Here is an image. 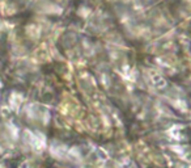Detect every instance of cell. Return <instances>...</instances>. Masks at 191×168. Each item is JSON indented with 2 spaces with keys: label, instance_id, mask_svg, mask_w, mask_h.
Returning <instances> with one entry per match:
<instances>
[{
  "label": "cell",
  "instance_id": "obj_1",
  "mask_svg": "<svg viewBox=\"0 0 191 168\" xmlns=\"http://www.w3.org/2000/svg\"><path fill=\"white\" fill-rule=\"evenodd\" d=\"M17 164H18V160H9V162H8V168H16L17 167Z\"/></svg>",
  "mask_w": 191,
  "mask_h": 168
},
{
  "label": "cell",
  "instance_id": "obj_2",
  "mask_svg": "<svg viewBox=\"0 0 191 168\" xmlns=\"http://www.w3.org/2000/svg\"><path fill=\"white\" fill-rule=\"evenodd\" d=\"M42 168H49V165H43V167H42Z\"/></svg>",
  "mask_w": 191,
  "mask_h": 168
}]
</instances>
